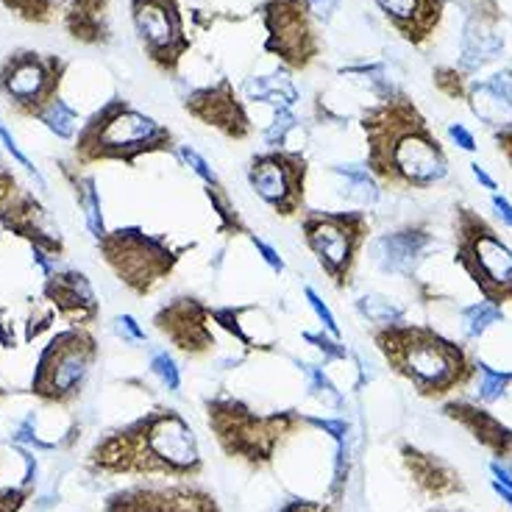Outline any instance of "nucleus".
<instances>
[{"label":"nucleus","mask_w":512,"mask_h":512,"mask_svg":"<svg viewBox=\"0 0 512 512\" xmlns=\"http://www.w3.org/2000/svg\"><path fill=\"white\" fill-rule=\"evenodd\" d=\"M0 142H3V148H6V151L12 154L14 162H17V165H20V167H26L28 173L34 176V181H37L39 187H45V179H42L39 167L34 165V162H31V159H28L26 154H23V148L17 145V140H14V134H12V131H9V128L3 126V123H0Z\"/></svg>","instance_id":"obj_43"},{"label":"nucleus","mask_w":512,"mask_h":512,"mask_svg":"<svg viewBox=\"0 0 512 512\" xmlns=\"http://www.w3.org/2000/svg\"><path fill=\"white\" fill-rule=\"evenodd\" d=\"M398 457L423 499L443 501L451 496H462L468 490L460 471L440 454H432L415 443H398Z\"/></svg>","instance_id":"obj_18"},{"label":"nucleus","mask_w":512,"mask_h":512,"mask_svg":"<svg viewBox=\"0 0 512 512\" xmlns=\"http://www.w3.org/2000/svg\"><path fill=\"white\" fill-rule=\"evenodd\" d=\"M476 379H479V401L482 404H496L512 387V371H499V368L487 365L485 359H479V376Z\"/></svg>","instance_id":"obj_33"},{"label":"nucleus","mask_w":512,"mask_h":512,"mask_svg":"<svg viewBox=\"0 0 512 512\" xmlns=\"http://www.w3.org/2000/svg\"><path fill=\"white\" fill-rule=\"evenodd\" d=\"M490 204L496 209V215L501 218V223L512 229V201L507 195H499V192H490Z\"/></svg>","instance_id":"obj_51"},{"label":"nucleus","mask_w":512,"mask_h":512,"mask_svg":"<svg viewBox=\"0 0 512 512\" xmlns=\"http://www.w3.org/2000/svg\"><path fill=\"white\" fill-rule=\"evenodd\" d=\"M301 120L295 117L293 109H282V112H273L270 126L265 128L262 140L268 142V148H295L293 134H298Z\"/></svg>","instance_id":"obj_35"},{"label":"nucleus","mask_w":512,"mask_h":512,"mask_svg":"<svg viewBox=\"0 0 512 512\" xmlns=\"http://www.w3.org/2000/svg\"><path fill=\"white\" fill-rule=\"evenodd\" d=\"M0 220H3V229L28 240L31 248H42L51 256H59L64 251L62 231L53 223L51 212L34 198V192H14L12 201L0 209Z\"/></svg>","instance_id":"obj_19"},{"label":"nucleus","mask_w":512,"mask_h":512,"mask_svg":"<svg viewBox=\"0 0 512 512\" xmlns=\"http://www.w3.org/2000/svg\"><path fill=\"white\" fill-rule=\"evenodd\" d=\"M493 142H496V148H499L501 159H504L507 167L512 170V123L504 128H496V131H493Z\"/></svg>","instance_id":"obj_50"},{"label":"nucleus","mask_w":512,"mask_h":512,"mask_svg":"<svg viewBox=\"0 0 512 512\" xmlns=\"http://www.w3.org/2000/svg\"><path fill=\"white\" fill-rule=\"evenodd\" d=\"M245 181L276 218L293 220L307 212L309 156L301 148H268L248 159Z\"/></svg>","instance_id":"obj_10"},{"label":"nucleus","mask_w":512,"mask_h":512,"mask_svg":"<svg viewBox=\"0 0 512 512\" xmlns=\"http://www.w3.org/2000/svg\"><path fill=\"white\" fill-rule=\"evenodd\" d=\"M206 429L218 443L223 457L240 462L248 471H265L273 468L282 448L309 429L304 412L298 410H273L259 412L248 401L215 393L204 401Z\"/></svg>","instance_id":"obj_4"},{"label":"nucleus","mask_w":512,"mask_h":512,"mask_svg":"<svg viewBox=\"0 0 512 512\" xmlns=\"http://www.w3.org/2000/svg\"><path fill=\"white\" fill-rule=\"evenodd\" d=\"M293 73L279 67L276 73H268V76H251L245 78L243 92L245 101L262 103V106H270L273 112H282V109H293L295 103L301 101V92L295 87Z\"/></svg>","instance_id":"obj_24"},{"label":"nucleus","mask_w":512,"mask_h":512,"mask_svg":"<svg viewBox=\"0 0 512 512\" xmlns=\"http://www.w3.org/2000/svg\"><path fill=\"white\" fill-rule=\"evenodd\" d=\"M443 415L462 426L479 446L490 451L496 462H507L512 457V426L487 410V404H476L468 398H448L443 404Z\"/></svg>","instance_id":"obj_21"},{"label":"nucleus","mask_w":512,"mask_h":512,"mask_svg":"<svg viewBox=\"0 0 512 512\" xmlns=\"http://www.w3.org/2000/svg\"><path fill=\"white\" fill-rule=\"evenodd\" d=\"M148 371L154 373L159 384L165 387L167 393H179L181 390V368L179 362L173 359L170 351L159 348V351H151V359H148Z\"/></svg>","instance_id":"obj_37"},{"label":"nucleus","mask_w":512,"mask_h":512,"mask_svg":"<svg viewBox=\"0 0 512 512\" xmlns=\"http://www.w3.org/2000/svg\"><path fill=\"white\" fill-rule=\"evenodd\" d=\"M298 368L307 376L309 396L318 398L320 404H329V407H340L343 404V393L337 390V384L329 379V373L323 365H315V362H301L298 359Z\"/></svg>","instance_id":"obj_32"},{"label":"nucleus","mask_w":512,"mask_h":512,"mask_svg":"<svg viewBox=\"0 0 512 512\" xmlns=\"http://www.w3.org/2000/svg\"><path fill=\"white\" fill-rule=\"evenodd\" d=\"M359 131L365 140V167L382 190H432L451 173L435 128L421 106L398 87L359 112Z\"/></svg>","instance_id":"obj_1"},{"label":"nucleus","mask_w":512,"mask_h":512,"mask_svg":"<svg viewBox=\"0 0 512 512\" xmlns=\"http://www.w3.org/2000/svg\"><path fill=\"white\" fill-rule=\"evenodd\" d=\"M371 343L398 379L429 401H448L468 390L479 376V357L465 340H454L435 326L398 320L371 326Z\"/></svg>","instance_id":"obj_3"},{"label":"nucleus","mask_w":512,"mask_h":512,"mask_svg":"<svg viewBox=\"0 0 512 512\" xmlns=\"http://www.w3.org/2000/svg\"><path fill=\"white\" fill-rule=\"evenodd\" d=\"M98 476L198 479L206 462L192 423L176 407H154L103 435L87 454Z\"/></svg>","instance_id":"obj_2"},{"label":"nucleus","mask_w":512,"mask_h":512,"mask_svg":"<svg viewBox=\"0 0 512 512\" xmlns=\"http://www.w3.org/2000/svg\"><path fill=\"white\" fill-rule=\"evenodd\" d=\"M151 323L165 337L167 346L184 359H206L220 348L218 334L223 332L215 323V307L198 295L181 293L167 298L154 312Z\"/></svg>","instance_id":"obj_14"},{"label":"nucleus","mask_w":512,"mask_h":512,"mask_svg":"<svg viewBox=\"0 0 512 512\" xmlns=\"http://www.w3.org/2000/svg\"><path fill=\"white\" fill-rule=\"evenodd\" d=\"M67 179L73 184V192H76V204L78 209L84 212V223H87V231L95 237V243L106 234V223H103V204H101V190H98V181L95 176H87V173H70L64 170Z\"/></svg>","instance_id":"obj_27"},{"label":"nucleus","mask_w":512,"mask_h":512,"mask_svg":"<svg viewBox=\"0 0 512 512\" xmlns=\"http://www.w3.org/2000/svg\"><path fill=\"white\" fill-rule=\"evenodd\" d=\"M307 421H309V429L326 432L337 446L348 440V423L343 421V418H318V415H307Z\"/></svg>","instance_id":"obj_45"},{"label":"nucleus","mask_w":512,"mask_h":512,"mask_svg":"<svg viewBox=\"0 0 512 512\" xmlns=\"http://www.w3.org/2000/svg\"><path fill=\"white\" fill-rule=\"evenodd\" d=\"M471 173H474V179L479 181V184H482L487 192H499V184H496V179H493V176H490V173H487L485 167L479 165V162H471Z\"/></svg>","instance_id":"obj_53"},{"label":"nucleus","mask_w":512,"mask_h":512,"mask_svg":"<svg viewBox=\"0 0 512 512\" xmlns=\"http://www.w3.org/2000/svg\"><path fill=\"white\" fill-rule=\"evenodd\" d=\"M460 315V326H462V340L465 343H474V340H482L493 326L504 323V309L490 304V301H471V304H462L457 309Z\"/></svg>","instance_id":"obj_29"},{"label":"nucleus","mask_w":512,"mask_h":512,"mask_svg":"<svg viewBox=\"0 0 512 512\" xmlns=\"http://www.w3.org/2000/svg\"><path fill=\"white\" fill-rule=\"evenodd\" d=\"M31 493H34V485H28V482L0 487V512H23Z\"/></svg>","instance_id":"obj_42"},{"label":"nucleus","mask_w":512,"mask_h":512,"mask_svg":"<svg viewBox=\"0 0 512 512\" xmlns=\"http://www.w3.org/2000/svg\"><path fill=\"white\" fill-rule=\"evenodd\" d=\"M45 298L51 301L59 318L67 320L70 326H78V329H87L101 318L98 295L81 270H53L45 279Z\"/></svg>","instance_id":"obj_20"},{"label":"nucleus","mask_w":512,"mask_h":512,"mask_svg":"<svg viewBox=\"0 0 512 512\" xmlns=\"http://www.w3.org/2000/svg\"><path fill=\"white\" fill-rule=\"evenodd\" d=\"M17 192V179H14L12 173L6 170V167H0V209L12 201V195Z\"/></svg>","instance_id":"obj_52"},{"label":"nucleus","mask_w":512,"mask_h":512,"mask_svg":"<svg viewBox=\"0 0 512 512\" xmlns=\"http://www.w3.org/2000/svg\"><path fill=\"white\" fill-rule=\"evenodd\" d=\"M204 195L209 206H212V212H215V229H218L220 237H248L251 234V226H248V220L243 218V212H240V206L234 204V198H231V192L226 190V184L220 181V184H204Z\"/></svg>","instance_id":"obj_26"},{"label":"nucleus","mask_w":512,"mask_h":512,"mask_svg":"<svg viewBox=\"0 0 512 512\" xmlns=\"http://www.w3.org/2000/svg\"><path fill=\"white\" fill-rule=\"evenodd\" d=\"M493 490H496V493H499L501 499L507 501V504H510V507H512V490H510V487L501 485L499 479H493Z\"/></svg>","instance_id":"obj_54"},{"label":"nucleus","mask_w":512,"mask_h":512,"mask_svg":"<svg viewBox=\"0 0 512 512\" xmlns=\"http://www.w3.org/2000/svg\"><path fill=\"white\" fill-rule=\"evenodd\" d=\"M67 62L56 53L14 51L0 64V92L17 115L39 117L59 98Z\"/></svg>","instance_id":"obj_13"},{"label":"nucleus","mask_w":512,"mask_h":512,"mask_svg":"<svg viewBox=\"0 0 512 512\" xmlns=\"http://www.w3.org/2000/svg\"><path fill=\"white\" fill-rule=\"evenodd\" d=\"M12 14H17L26 23H37L45 26L51 23L56 12H59V0H0Z\"/></svg>","instance_id":"obj_36"},{"label":"nucleus","mask_w":512,"mask_h":512,"mask_svg":"<svg viewBox=\"0 0 512 512\" xmlns=\"http://www.w3.org/2000/svg\"><path fill=\"white\" fill-rule=\"evenodd\" d=\"M103 512H226L218 496L195 479L165 485H128L109 493Z\"/></svg>","instance_id":"obj_16"},{"label":"nucleus","mask_w":512,"mask_h":512,"mask_svg":"<svg viewBox=\"0 0 512 512\" xmlns=\"http://www.w3.org/2000/svg\"><path fill=\"white\" fill-rule=\"evenodd\" d=\"M259 20L265 26L262 48L276 56L290 73H304L323 56L320 23L307 0H259Z\"/></svg>","instance_id":"obj_11"},{"label":"nucleus","mask_w":512,"mask_h":512,"mask_svg":"<svg viewBox=\"0 0 512 512\" xmlns=\"http://www.w3.org/2000/svg\"><path fill=\"white\" fill-rule=\"evenodd\" d=\"M376 9L404 42L423 48L435 39L448 0H373Z\"/></svg>","instance_id":"obj_22"},{"label":"nucleus","mask_w":512,"mask_h":512,"mask_svg":"<svg viewBox=\"0 0 512 512\" xmlns=\"http://www.w3.org/2000/svg\"><path fill=\"white\" fill-rule=\"evenodd\" d=\"M179 140L173 128L159 123L156 117L137 109L126 98H112L81 123L76 134L78 165H98V162H120L134 167L142 156L170 154L176 156Z\"/></svg>","instance_id":"obj_5"},{"label":"nucleus","mask_w":512,"mask_h":512,"mask_svg":"<svg viewBox=\"0 0 512 512\" xmlns=\"http://www.w3.org/2000/svg\"><path fill=\"white\" fill-rule=\"evenodd\" d=\"M276 512H337V504L318 499H287Z\"/></svg>","instance_id":"obj_46"},{"label":"nucleus","mask_w":512,"mask_h":512,"mask_svg":"<svg viewBox=\"0 0 512 512\" xmlns=\"http://www.w3.org/2000/svg\"><path fill=\"white\" fill-rule=\"evenodd\" d=\"M446 134H448V140L454 142L460 151H465V154H476V137L468 131V128L462 126V123H448Z\"/></svg>","instance_id":"obj_47"},{"label":"nucleus","mask_w":512,"mask_h":512,"mask_svg":"<svg viewBox=\"0 0 512 512\" xmlns=\"http://www.w3.org/2000/svg\"><path fill=\"white\" fill-rule=\"evenodd\" d=\"M42 126L48 128L51 134H56L59 140H76L78 134V112L62 98H56L51 106H45L37 117Z\"/></svg>","instance_id":"obj_31"},{"label":"nucleus","mask_w":512,"mask_h":512,"mask_svg":"<svg viewBox=\"0 0 512 512\" xmlns=\"http://www.w3.org/2000/svg\"><path fill=\"white\" fill-rule=\"evenodd\" d=\"M465 103L471 106V112L479 117V123H485L487 128H504L512 123V109L501 101L496 92L490 90L487 81H471V90Z\"/></svg>","instance_id":"obj_28"},{"label":"nucleus","mask_w":512,"mask_h":512,"mask_svg":"<svg viewBox=\"0 0 512 512\" xmlns=\"http://www.w3.org/2000/svg\"><path fill=\"white\" fill-rule=\"evenodd\" d=\"M176 159H179L184 167H190V173H195V176L201 179V184H220L218 170L209 165V159H206L201 151H195L192 145H181V142H179Z\"/></svg>","instance_id":"obj_39"},{"label":"nucleus","mask_w":512,"mask_h":512,"mask_svg":"<svg viewBox=\"0 0 512 512\" xmlns=\"http://www.w3.org/2000/svg\"><path fill=\"white\" fill-rule=\"evenodd\" d=\"M334 179L343 184V198L357 204L359 209H373L382 198V187L373 179V173L365 167V162H348V165H332L329 167Z\"/></svg>","instance_id":"obj_25"},{"label":"nucleus","mask_w":512,"mask_h":512,"mask_svg":"<svg viewBox=\"0 0 512 512\" xmlns=\"http://www.w3.org/2000/svg\"><path fill=\"white\" fill-rule=\"evenodd\" d=\"M429 512H465V510H429Z\"/></svg>","instance_id":"obj_55"},{"label":"nucleus","mask_w":512,"mask_h":512,"mask_svg":"<svg viewBox=\"0 0 512 512\" xmlns=\"http://www.w3.org/2000/svg\"><path fill=\"white\" fill-rule=\"evenodd\" d=\"M131 26L156 73L179 78L190 56L192 37L181 0H131Z\"/></svg>","instance_id":"obj_12"},{"label":"nucleus","mask_w":512,"mask_h":512,"mask_svg":"<svg viewBox=\"0 0 512 512\" xmlns=\"http://www.w3.org/2000/svg\"><path fill=\"white\" fill-rule=\"evenodd\" d=\"M354 309L362 320H368L371 326H387V323H398V320H407V307L398 304L396 298L382 293H368L359 295L354 301Z\"/></svg>","instance_id":"obj_30"},{"label":"nucleus","mask_w":512,"mask_h":512,"mask_svg":"<svg viewBox=\"0 0 512 512\" xmlns=\"http://www.w3.org/2000/svg\"><path fill=\"white\" fill-rule=\"evenodd\" d=\"M245 240L254 245L256 256H259V259H262V262H265V265H268V268L273 270L276 276H282L284 270H287V262H284V256L279 254V251H276V248H273L268 240H262V237H259L256 231H251V234H248Z\"/></svg>","instance_id":"obj_44"},{"label":"nucleus","mask_w":512,"mask_h":512,"mask_svg":"<svg viewBox=\"0 0 512 512\" xmlns=\"http://www.w3.org/2000/svg\"><path fill=\"white\" fill-rule=\"evenodd\" d=\"M307 3L320 26H329L334 20V14H337V9H340V0H307Z\"/></svg>","instance_id":"obj_49"},{"label":"nucleus","mask_w":512,"mask_h":512,"mask_svg":"<svg viewBox=\"0 0 512 512\" xmlns=\"http://www.w3.org/2000/svg\"><path fill=\"white\" fill-rule=\"evenodd\" d=\"M112 0H67L64 31L81 45H109L112 42Z\"/></svg>","instance_id":"obj_23"},{"label":"nucleus","mask_w":512,"mask_h":512,"mask_svg":"<svg viewBox=\"0 0 512 512\" xmlns=\"http://www.w3.org/2000/svg\"><path fill=\"white\" fill-rule=\"evenodd\" d=\"M454 265L482 301L512 304V248L490 220L468 204L454 206Z\"/></svg>","instance_id":"obj_8"},{"label":"nucleus","mask_w":512,"mask_h":512,"mask_svg":"<svg viewBox=\"0 0 512 512\" xmlns=\"http://www.w3.org/2000/svg\"><path fill=\"white\" fill-rule=\"evenodd\" d=\"M98 359V340L87 329L70 326L53 334L42 348L31 379V393L45 404H70L81 396L92 365Z\"/></svg>","instance_id":"obj_9"},{"label":"nucleus","mask_w":512,"mask_h":512,"mask_svg":"<svg viewBox=\"0 0 512 512\" xmlns=\"http://www.w3.org/2000/svg\"><path fill=\"white\" fill-rule=\"evenodd\" d=\"M301 240L315 256L323 276L332 282L337 293H346L357 279L362 251L373 237V223L368 209L348 206V209H315L298 218Z\"/></svg>","instance_id":"obj_7"},{"label":"nucleus","mask_w":512,"mask_h":512,"mask_svg":"<svg viewBox=\"0 0 512 512\" xmlns=\"http://www.w3.org/2000/svg\"><path fill=\"white\" fill-rule=\"evenodd\" d=\"M98 251L128 293L148 298L173 279L181 259L195 251V243H179L170 234H151L142 226H120L103 234Z\"/></svg>","instance_id":"obj_6"},{"label":"nucleus","mask_w":512,"mask_h":512,"mask_svg":"<svg viewBox=\"0 0 512 512\" xmlns=\"http://www.w3.org/2000/svg\"><path fill=\"white\" fill-rule=\"evenodd\" d=\"M304 298H307V307L312 309V315L318 318L320 329H323V332H329L332 337H343V334H340V326H337V318H334V312L329 309V304L320 298L318 290L307 284V287H304Z\"/></svg>","instance_id":"obj_40"},{"label":"nucleus","mask_w":512,"mask_h":512,"mask_svg":"<svg viewBox=\"0 0 512 512\" xmlns=\"http://www.w3.org/2000/svg\"><path fill=\"white\" fill-rule=\"evenodd\" d=\"M437 237L423 223H410L401 229L376 234L368 243L373 265L384 276H398V279H412L418 276L421 265L429 259Z\"/></svg>","instance_id":"obj_17"},{"label":"nucleus","mask_w":512,"mask_h":512,"mask_svg":"<svg viewBox=\"0 0 512 512\" xmlns=\"http://www.w3.org/2000/svg\"><path fill=\"white\" fill-rule=\"evenodd\" d=\"M487 84H490V90L496 92L501 101L512 109V70H501L496 76H490L487 78Z\"/></svg>","instance_id":"obj_48"},{"label":"nucleus","mask_w":512,"mask_h":512,"mask_svg":"<svg viewBox=\"0 0 512 512\" xmlns=\"http://www.w3.org/2000/svg\"><path fill=\"white\" fill-rule=\"evenodd\" d=\"M181 109L201 126L218 131L223 140L229 142H248L256 134L254 117L248 112L243 92L234 87L231 78H218L204 87H192Z\"/></svg>","instance_id":"obj_15"},{"label":"nucleus","mask_w":512,"mask_h":512,"mask_svg":"<svg viewBox=\"0 0 512 512\" xmlns=\"http://www.w3.org/2000/svg\"><path fill=\"white\" fill-rule=\"evenodd\" d=\"M432 84L440 95H446L451 101H465L468 90H471V78L460 67H451V64H440L432 73Z\"/></svg>","instance_id":"obj_34"},{"label":"nucleus","mask_w":512,"mask_h":512,"mask_svg":"<svg viewBox=\"0 0 512 512\" xmlns=\"http://www.w3.org/2000/svg\"><path fill=\"white\" fill-rule=\"evenodd\" d=\"M112 329H115V334L123 340V343H128V346H142V343H148V334H145V329H142V323L134 315H117L115 320H112Z\"/></svg>","instance_id":"obj_41"},{"label":"nucleus","mask_w":512,"mask_h":512,"mask_svg":"<svg viewBox=\"0 0 512 512\" xmlns=\"http://www.w3.org/2000/svg\"><path fill=\"white\" fill-rule=\"evenodd\" d=\"M304 340H307L309 346H315L320 357H323V365H329V362H346L351 357V351L348 346H343V340L340 337H332L329 332H304L301 334Z\"/></svg>","instance_id":"obj_38"}]
</instances>
